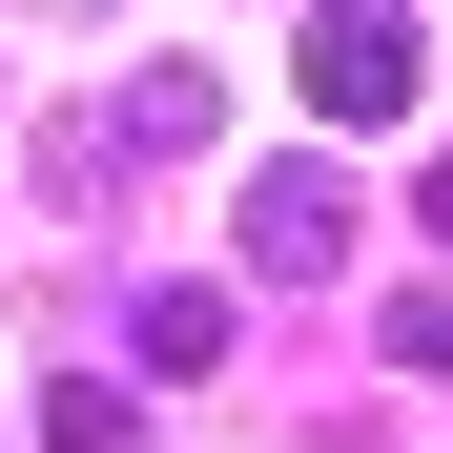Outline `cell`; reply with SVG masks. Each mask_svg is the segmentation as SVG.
<instances>
[{"label":"cell","mask_w":453,"mask_h":453,"mask_svg":"<svg viewBox=\"0 0 453 453\" xmlns=\"http://www.w3.org/2000/svg\"><path fill=\"white\" fill-rule=\"evenodd\" d=\"M412 62H433V42L392 21V0H330V21H310V104H330V124H392Z\"/></svg>","instance_id":"1"},{"label":"cell","mask_w":453,"mask_h":453,"mask_svg":"<svg viewBox=\"0 0 453 453\" xmlns=\"http://www.w3.org/2000/svg\"><path fill=\"white\" fill-rule=\"evenodd\" d=\"M248 268H268V288H330V268H350V165H268V186H248Z\"/></svg>","instance_id":"2"},{"label":"cell","mask_w":453,"mask_h":453,"mask_svg":"<svg viewBox=\"0 0 453 453\" xmlns=\"http://www.w3.org/2000/svg\"><path fill=\"white\" fill-rule=\"evenodd\" d=\"M104 144H226V83L206 62H144V83L104 104Z\"/></svg>","instance_id":"3"},{"label":"cell","mask_w":453,"mask_h":453,"mask_svg":"<svg viewBox=\"0 0 453 453\" xmlns=\"http://www.w3.org/2000/svg\"><path fill=\"white\" fill-rule=\"evenodd\" d=\"M124 330H144V371H226V288H144Z\"/></svg>","instance_id":"4"},{"label":"cell","mask_w":453,"mask_h":453,"mask_svg":"<svg viewBox=\"0 0 453 453\" xmlns=\"http://www.w3.org/2000/svg\"><path fill=\"white\" fill-rule=\"evenodd\" d=\"M42 453H144V412H124V392H83V371H62V392H42Z\"/></svg>","instance_id":"5"},{"label":"cell","mask_w":453,"mask_h":453,"mask_svg":"<svg viewBox=\"0 0 453 453\" xmlns=\"http://www.w3.org/2000/svg\"><path fill=\"white\" fill-rule=\"evenodd\" d=\"M392 350H412V371H453V288H433V310H392Z\"/></svg>","instance_id":"6"}]
</instances>
